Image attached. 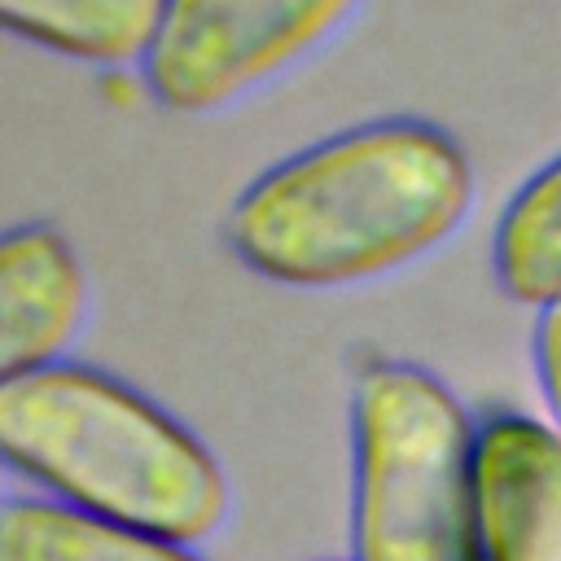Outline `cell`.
Listing matches in <instances>:
<instances>
[{
    "instance_id": "52a82bcc",
    "label": "cell",
    "mask_w": 561,
    "mask_h": 561,
    "mask_svg": "<svg viewBox=\"0 0 561 561\" xmlns=\"http://www.w3.org/2000/svg\"><path fill=\"white\" fill-rule=\"evenodd\" d=\"M167 0H0L4 26L48 53L92 66H145Z\"/></svg>"
},
{
    "instance_id": "6da1fadb",
    "label": "cell",
    "mask_w": 561,
    "mask_h": 561,
    "mask_svg": "<svg viewBox=\"0 0 561 561\" xmlns=\"http://www.w3.org/2000/svg\"><path fill=\"white\" fill-rule=\"evenodd\" d=\"M473 206L465 149L434 123L381 118L267 167L228 210L232 254L289 289H342L443 245Z\"/></svg>"
},
{
    "instance_id": "277c9868",
    "label": "cell",
    "mask_w": 561,
    "mask_h": 561,
    "mask_svg": "<svg viewBox=\"0 0 561 561\" xmlns=\"http://www.w3.org/2000/svg\"><path fill=\"white\" fill-rule=\"evenodd\" d=\"M355 0H167L140 66L145 88L175 114H210L320 48Z\"/></svg>"
},
{
    "instance_id": "8992f818",
    "label": "cell",
    "mask_w": 561,
    "mask_h": 561,
    "mask_svg": "<svg viewBox=\"0 0 561 561\" xmlns=\"http://www.w3.org/2000/svg\"><path fill=\"white\" fill-rule=\"evenodd\" d=\"M88 311V280L70 241L48 224L0 241V381L66 359Z\"/></svg>"
},
{
    "instance_id": "9c48e42d",
    "label": "cell",
    "mask_w": 561,
    "mask_h": 561,
    "mask_svg": "<svg viewBox=\"0 0 561 561\" xmlns=\"http://www.w3.org/2000/svg\"><path fill=\"white\" fill-rule=\"evenodd\" d=\"M491 267L508 298L522 307H552L561 302V158L539 167L504 206Z\"/></svg>"
},
{
    "instance_id": "ba28073f",
    "label": "cell",
    "mask_w": 561,
    "mask_h": 561,
    "mask_svg": "<svg viewBox=\"0 0 561 561\" xmlns=\"http://www.w3.org/2000/svg\"><path fill=\"white\" fill-rule=\"evenodd\" d=\"M0 561H202L188 543L79 513L48 495H9L0 508Z\"/></svg>"
},
{
    "instance_id": "30bf717a",
    "label": "cell",
    "mask_w": 561,
    "mask_h": 561,
    "mask_svg": "<svg viewBox=\"0 0 561 561\" xmlns=\"http://www.w3.org/2000/svg\"><path fill=\"white\" fill-rule=\"evenodd\" d=\"M535 377L548 408V425L561 438V302L535 316Z\"/></svg>"
},
{
    "instance_id": "3957f363",
    "label": "cell",
    "mask_w": 561,
    "mask_h": 561,
    "mask_svg": "<svg viewBox=\"0 0 561 561\" xmlns=\"http://www.w3.org/2000/svg\"><path fill=\"white\" fill-rule=\"evenodd\" d=\"M351 561H482L478 425L416 364L377 359L355 377Z\"/></svg>"
},
{
    "instance_id": "7a4b0ae2",
    "label": "cell",
    "mask_w": 561,
    "mask_h": 561,
    "mask_svg": "<svg viewBox=\"0 0 561 561\" xmlns=\"http://www.w3.org/2000/svg\"><path fill=\"white\" fill-rule=\"evenodd\" d=\"M0 451L48 500L188 548L228 517V478L210 447L153 399L88 364L61 359L4 377Z\"/></svg>"
},
{
    "instance_id": "5b68a950",
    "label": "cell",
    "mask_w": 561,
    "mask_h": 561,
    "mask_svg": "<svg viewBox=\"0 0 561 561\" xmlns=\"http://www.w3.org/2000/svg\"><path fill=\"white\" fill-rule=\"evenodd\" d=\"M482 561H561V438L548 421L500 412L478 425Z\"/></svg>"
}]
</instances>
